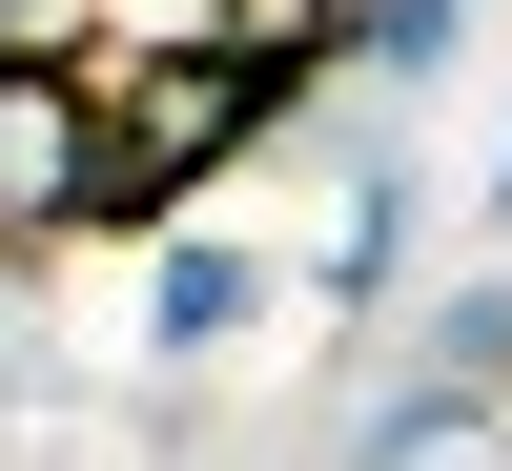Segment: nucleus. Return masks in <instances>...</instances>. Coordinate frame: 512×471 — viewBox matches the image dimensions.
I'll return each instance as SVG.
<instances>
[{"label":"nucleus","instance_id":"1","mask_svg":"<svg viewBox=\"0 0 512 471\" xmlns=\"http://www.w3.org/2000/svg\"><path fill=\"white\" fill-rule=\"evenodd\" d=\"M287 103H308V82H287V62H246V41H164V62H103V226H123V246L205 226Z\"/></svg>","mask_w":512,"mask_h":471},{"label":"nucleus","instance_id":"7","mask_svg":"<svg viewBox=\"0 0 512 471\" xmlns=\"http://www.w3.org/2000/svg\"><path fill=\"white\" fill-rule=\"evenodd\" d=\"M492 471H512V431H492Z\"/></svg>","mask_w":512,"mask_h":471},{"label":"nucleus","instance_id":"6","mask_svg":"<svg viewBox=\"0 0 512 471\" xmlns=\"http://www.w3.org/2000/svg\"><path fill=\"white\" fill-rule=\"evenodd\" d=\"M472 226H492V246H512V144H492V185H472Z\"/></svg>","mask_w":512,"mask_h":471},{"label":"nucleus","instance_id":"4","mask_svg":"<svg viewBox=\"0 0 512 471\" xmlns=\"http://www.w3.org/2000/svg\"><path fill=\"white\" fill-rule=\"evenodd\" d=\"M451 41H472V0H349V62H369V103H410Z\"/></svg>","mask_w":512,"mask_h":471},{"label":"nucleus","instance_id":"3","mask_svg":"<svg viewBox=\"0 0 512 471\" xmlns=\"http://www.w3.org/2000/svg\"><path fill=\"white\" fill-rule=\"evenodd\" d=\"M246 308H267V246H246V226H164L123 328H144V369H226V349H246Z\"/></svg>","mask_w":512,"mask_h":471},{"label":"nucleus","instance_id":"5","mask_svg":"<svg viewBox=\"0 0 512 471\" xmlns=\"http://www.w3.org/2000/svg\"><path fill=\"white\" fill-rule=\"evenodd\" d=\"M123 0H0V62H103Z\"/></svg>","mask_w":512,"mask_h":471},{"label":"nucleus","instance_id":"2","mask_svg":"<svg viewBox=\"0 0 512 471\" xmlns=\"http://www.w3.org/2000/svg\"><path fill=\"white\" fill-rule=\"evenodd\" d=\"M103 246V62H0V267Z\"/></svg>","mask_w":512,"mask_h":471}]
</instances>
